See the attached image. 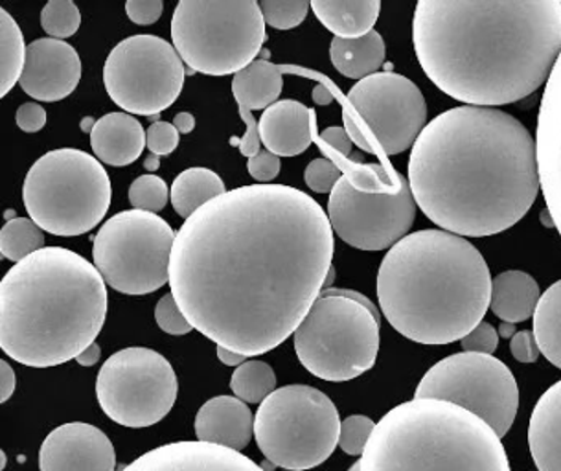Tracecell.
Returning a JSON list of instances; mask_svg holds the SVG:
<instances>
[{
	"instance_id": "6da1fadb",
	"label": "cell",
	"mask_w": 561,
	"mask_h": 471,
	"mask_svg": "<svg viewBox=\"0 0 561 471\" xmlns=\"http://www.w3.org/2000/svg\"><path fill=\"white\" fill-rule=\"evenodd\" d=\"M333 229L286 184H251L201 207L178 232L170 288L192 328L245 357L295 335L327 288Z\"/></svg>"
},
{
	"instance_id": "7a4b0ae2",
	"label": "cell",
	"mask_w": 561,
	"mask_h": 471,
	"mask_svg": "<svg viewBox=\"0 0 561 471\" xmlns=\"http://www.w3.org/2000/svg\"><path fill=\"white\" fill-rule=\"evenodd\" d=\"M409 184L422 212L446 232L499 234L522 221L538 197V142L504 111L455 107L420 135Z\"/></svg>"
},
{
	"instance_id": "3957f363",
	"label": "cell",
	"mask_w": 561,
	"mask_h": 471,
	"mask_svg": "<svg viewBox=\"0 0 561 471\" xmlns=\"http://www.w3.org/2000/svg\"><path fill=\"white\" fill-rule=\"evenodd\" d=\"M414 53L447 96L473 107L527 99L561 56L560 0H420Z\"/></svg>"
},
{
	"instance_id": "277c9868",
	"label": "cell",
	"mask_w": 561,
	"mask_h": 471,
	"mask_svg": "<svg viewBox=\"0 0 561 471\" xmlns=\"http://www.w3.org/2000/svg\"><path fill=\"white\" fill-rule=\"evenodd\" d=\"M107 308L96 265L69 249H41L0 282V348L26 367H58L96 343Z\"/></svg>"
},
{
	"instance_id": "5b68a950",
	"label": "cell",
	"mask_w": 561,
	"mask_h": 471,
	"mask_svg": "<svg viewBox=\"0 0 561 471\" xmlns=\"http://www.w3.org/2000/svg\"><path fill=\"white\" fill-rule=\"evenodd\" d=\"M486 260L462 236L425 229L396 243L378 271L379 308L396 332L420 345H451L490 310Z\"/></svg>"
},
{
	"instance_id": "8992f818",
	"label": "cell",
	"mask_w": 561,
	"mask_h": 471,
	"mask_svg": "<svg viewBox=\"0 0 561 471\" xmlns=\"http://www.w3.org/2000/svg\"><path fill=\"white\" fill-rule=\"evenodd\" d=\"M362 471H510L497 433L466 409L419 400L379 420L359 460Z\"/></svg>"
},
{
	"instance_id": "52a82bcc",
	"label": "cell",
	"mask_w": 561,
	"mask_h": 471,
	"mask_svg": "<svg viewBox=\"0 0 561 471\" xmlns=\"http://www.w3.org/2000/svg\"><path fill=\"white\" fill-rule=\"evenodd\" d=\"M293 343L298 361L319 380H355L378 359V310L352 289H324Z\"/></svg>"
},
{
	"instance_id": "ba28073f",
	"label": "cell",
	"mask_w": 561,
	"mask_h": 471,
	"mask_svg": "<svg viewBox=\"0 0 561 471\" xmlns=\"http://www.w3.org/2000/svg\"><path fill=\"white\" fill-rule=\"evenodd\" d=\"M111 197V179L102 162L75 148L48 151L24 179V207L48 234H85L104 221Z\"/></svg>"
},
{
	"instance_id": "9c48e42d",
	"label": "cell",
	"mask_w": 561,
	"mask_h": 471,
	"mask_svg": "<svg viewBox=\"0 0 561 471\" xmlns=\"http://www.w3.org/2000/svg\"><path fill=\"white\" fill-rule=\"evenodd\" d=\"M172 41L192 72L236 76L262 53L264 13L254 0H181L173 12Z\"/></svg>"
},
{
	"instance_id": "30bf717a",
	"label": "cell",
	"mask_w": 561,
	"mask_h": 471,
	"mask_svg": "<svg viewBox=\"0 0 561 471\" xmlns=\"http://www.w3.org/2000/svg\"><path fill=\"white\" fill-rule=\"evenodd\" d=\"M332 400L310 386L276 389L254 416V438L271 464L306 471L332 457L341 437Z\"/></svg>"
},
{
	"instance_id": "8fae6325",
	"label": "cell",
	"mask_w": 561,
	"mask_h": 471,
	"mask_svg": "<svg viewBox=\"0 0 561 471\" xmlns=\"http://www.w3.org/2000/svg\"><path fill=\"white\" fill-rule=\"evenodd\" d=\"M175 230L167 219L126 210L107 219L92 242V260L118 294L142 297L170 284Z\"/></svg>"
},
{
	"instance_id": "7c38bea8",
	"label": "cell",
	"mask_w": 561,
	"mask_h": 471,
	"mask_svg": "<svg viewBox=\"0 0 561 471\" xmlns=\"http://www.w3.org/2000/svg\"><path fill=\"white\" fill-rule=\"evenodd\" d=\"M414 398L442 400L486 422L499 438L510 432L519 409L516 378L497 357L462 352L436 363L425 374Z\"/></svg>"
},
{
	"instance_id": "4fadbf2b",
	"label": "cell",
	"mask_w": 561,
	"mask_h": 471,
	"mask_svg": "<svg viewBox=\"0 0 561 471\" xmlns=\"http://www.w3.org/2000/svg\"><path fill=\"white\" fill-rule=\"evenodd\" d=\"M172 363L151 348H124L100 368L96 398L113 422L142 429L167 418L178 400Z\"/></svg>"
},
{
	"instance_id": "5bb4252c",
	"label": "cell",
	"mask_w": 561,
	"mask_h": 471,
	"mask_svg": "<svg viewBox=\"0 0 561 471\" xmlns=\"http://www.w3.org/2000/svg\"><path fill=\"white\" fill-rule=\"evenodd\" d=\"M184 61L175 46L157 35H133L111 50L104 65L110 99L129 115L170 110L183 91Z\"/></svg>"
},
{
	"instance_id": "9a60e30c",
	"label": "cell",
	"mask_w": 561,
	"mask_h": 471,
	"mask_svg": "<svg viewBox=\"0 0 561 471\" xmlns=\"http://www.w3.org/2000/svg\"><path fill=\"white\" fill-rule=\"evenodd\" d=\"M344 111L359 126L373 153L383 156L413 148L427 120V105L416 83L390 70L357 81Z\"/></svg>"
},
{
	"instance_id": "2e32d148",
	"label": "cell",
	"mask_w": 561,
	"mask_h": 471,
	"mask_svg": "<svg viewBox=\"0 0 561 471\" xmlns=\"http://www.w3.org/2000/svg\"><path fill=\"white\" fill-rule=\"evenodd\" d=\"M416 207L407 179L396 192L363 194L343 175L328 199V218L344 243L378 253L405 238L416 219Z\"/></svg>"
},
{
	"instance_id": "e0dca14e",
	"label": "cell",
	"mask_w": 561,
	"mask_h": 471,
	"mask_svg": "<svg viewBox=\"0 0 561 471\" xmlns=\"http://www.w3.org/2000/svg\"><path fill=\"white\" fill-rule=\"evenodd\" d=\"M39 470L115 471V448L110 437L91 424H64L43 440Z\"/></svg>"
},
{
	"instance_id": "ac0fdd59",
	"label": "cell",
	"mask_w": 561,
	"mask_h": 471,
	"mask_svg": "<svg viewBox=\"0 0 561 471\" xmlns=\"http://www.w3.org/2000/svg\"><path fill=\"white\" fill-rule=\"evenodd\" d=\"M81 80V59L65 41L37 39L28 45L26 64L19 85L28 96L39 102H59L67 99Z\"/></svg>"
},
{
	"instance_id": "d6986e66",
	"label": "cell",
	"mask_w": 561,
	"mask_h": 471,
	"mask_svg": "<svg viewBox=\"0 0 561 471\" xmlns=\"http://www.w3.org/2000/svg\"><path fill=\"white\" fill-rule=\"evenodd\" d=\"M536 133L541 191L561 236V56L545 87Z\"/></svg>"
},
{
	"instance_id": "ffe728a7",
	"label": "cell",
	"mask_w": 561,
	"mask_h": 471,
	"mask_svg": "<svg viewBox=\"0 0 561 471\" xmlns=\"http://www.w3.org/2000/svg\"><path fill=\"white\" fill-rule=\"evenodd\" d=\"M122 471H264V468L234 449L184 440L151 449Z\"/></svg>"
},
{
	"instance_id": "44dd1931",
	"label": "cell",
	"mask_w": 561,
	"mask_h": 471,
	"mask_svg": "<svg viewBox=\"0 0 561 471\" xmlns=\"http://www.w3.org/2000/svg\"><path fill=\"white\" fill-rule=\"evenodd\" d=\"M262 145L276 157H297L310 148L316 113L297 100H280L260 118Z\"/></svg>"
},
{
	"instance_id": "7402d4cb",
	"label": "cell",
	"mask_w": 561,
	"mask_h": 471,
	"mask_svg": "<svg viewBox=\"0 0 561 471\" xmlns=\"http://www.w3.org/2000/svg\"><path fill=\"white\" fill-rule=\"evenodd\" d=\"M254 416L240 398L216 397L195 416V437L199 443L241 451L251 444Z\"/></svg>"
},
{
	"instance_id": "603a6c76",
	"label": "cell",
	"mask_w": 561,
	"mask_h": 471,
	"mask_svg": "<svg viewBox=\"0 0 561 471\" xmlns=\"http://www.w3.org/2000/svg\"><path fill=\"white\" fill-rule=\"evenodd\" d=\"M91 146L98 161L110 166H129L142 156L146 131L129 113H110L92 129Z\"/></svg>"
},
{
	"instance_id": "cb8c5ba5",
	"label": "cell",
	"mask_w": 561,
	"mask_h": 471,
	"mask_svg": "<svg viewBox=\"0 0 561 471\" xmlns=\"http://www.w3.org/2000/svg\"><path fill=\"white\" fill-rule=\"evenodd\" d=\"M528 446L539 471H561V380L536 403L528 426Z\"/></svg>"
},
{
	"instance_id": "d4e9b609",
	"label": "cell",
	"mask_w": 561,
	"mask_h": 471,
	"mask_svg": "<svg viewBox=\"0 0 561 471\" xmlns=\"http://www.w3.org/2000/svg\"><path fill=\"white\" fill-rule=\"evenodd\" d=\"M539 299L538 282L525 271H506L493 278L490 310L501 321L508 324L527 321L536 313Z\"/></svg>"
},
{
	"instance_id": "484cf974",
	"label": "cell",
	"mask_w": 561,
	"mask_h": 471,
	"mask_svg": "<svg viewBox=\"0 0 561 471\" xmlns=\"http://www.w3.org/2000/svg\"><path fill=\"white\" fill-rule=\"evenodd\" d=\"M317 19L341 39L370 34L381 12L379 0H313Z\"/></svg>"
},
{
	"instance_id": "4316f807",
	"label": "cell",
	"mask_w": 561,
	"mask_h": 471,
	"mask_svg": "<svg viewBox=\"0 0 561 471\" xmlns=\"http://www.w3.org/2000/svg\"><path fill=\"white\" fill-rule=\"evenodd\" d=\"M385 41L373 30L370 34L357 39L333 37L330 45V58L335 69L352 80H365L368 76L378 74L385 64Z\"/></svg>"
},
{
	"instance_id": "83f0119b",
	"label": "cell",
	"mask_w": 561,
	"mask_h": 471,
	"mask_svg": "<svg viewBox=\"0 0 561 471\" xmlns=\"http://www.w3.org/2000/svg\"><path fill=\"white\" fill-rule=\"evenodd\" d=\"M284 87V76L280 67L256 59L247 69L232 78V94L240 110H270L276 104Z\"/></svg>"
},
{
	"instance_id": "f1b7e54d",
	"label": "cell",
	"mask_w": 561,
	"mask_h": 471,
	"mask_svg": "<svg viewBox=\"0 0 561 471\" xmlns=\"http://www.w3.org/2000/svg\"><path fill=\"white\" fill-rule=\"evenodd\" d=\"M224 179L208 168H188L179 173L172 184V205L181 218L188 219L201 207L214 202L216 197L224 196Z\"/></svg>"
},
{
	"instance_id": "f546056e",
	"label": "cell",
	"mask_w": 561,
	"mask_h": 471,
	"mask_svg": "<svg viewBox=\"0 0 561 471\" xmlns=\"http://www.w3.org/2000/svg\"><path fill=\"white\" fill-rule=\"evenodd\" d=\"M534 337L541 354L561 368V280L552 284L539 299L534 313Z\"/></svg>"
},
{
	"instance_id": "4dcf8cb0",
	"label": "cell",
	"mask_w": 561,
	"mask_h": 471,
	"mask_svg": "<svg viewBox=\"0 0 561 471\" xmlns=\"http://www.w3.org/2000/svg\"><path fill=\"white\" fill-rule=\"evenodd\" d=\"M24 35L15 19L2 8L0 10V96L4 99L23 76L26 64Z\"/></svg>"
},
{
	"instance_id": "1f68e13d",
	"label": "cell",
	"mask_w": 561,
	"mask_h": 471,
	"mask_svg": "<svg viewBox=\"0 0 561 471\" xmlns=\"http://www.w3.org/2000/svg\"><path fill=\"white\" fill-rule=\"evenodd\" d=\"M45 245V232L30 218H13L0 230V254L15 264Z\"/></svg>"
},
{
	"instance_id": "d6a6232c",
	"label": "cell",
	"mask_w": 561,
	"mask_h": 471,
	"mask_svg": "<svg viewBox=\"0 0 561 471\" xmlns=\"http://www.w3.org/2000/svg\"><path fill=\"white\" fill-rule=\"evenodd\" d=\"M236 398L245 403H264L276 391V374L264 361H247L236 368L230 380Z\"/></svg>"
},
{
	"instance_id": "836d02e7",
	"label": "cell",
	"mask_w": 561,
	"mask_h": 471,
	"mask_svg": "<svg viewBox=\"0 0 561 471\" xmlns=\"http://www.w3.org/2000/svg\"><path fill=\"white\" fill-rule=\"evenodd\" d=\"M344 177L348 179L355 191L363 192V194L396 192L405 179L394 170H389L381 164H363V162H357V159L344 166Z\"/></svg>"
},
{
	"instance_id": "e575fe53",
	"label": "cell",
	"mask_w": 561,
	"mask_h": 471,
	"mask_svg": "<svg viewBox=\"0 0 561 471\" xmlns=\"http://www.w3.org/2000/svg\"><path fill=\"white\" fill-rule=\"evenodd\" d=\"M41 26L53 39L72 37L81 26L80 8L72 0H50L41 12Z\"/></svg>"
},
{
	"instance_id": "d590c367",
	"label": "cell",
	"mask_w": 561,
	"mask_h": 471,
	"mask_svg": "<svg viewBox=\"0 0 561 471\" xmlns=\"http://www.w3.org/2000/svg\"><path fill=\"white\" fill-rule=\"evenodd\" d=\"M170 191L167 183L157 175H142L133 181L129 186V203L133 210L157 214L167 208Z\"/></svg>"
},
{
	"instance_id": "8d00e7d4",
	"label": "cell",
	"mask_w": 561,
	"mask_h": 471,
	"mask_svg": "<svg viewBox=\"0 0 561 471\" xmlns=\"http://www.w3.org/2000/svg\"><path fill=\"white\" fill-rule=\"evenodd\" d=\"M265 24L275 30H291L304 23L311 10L308 0H264L260 2Z\"/></svg>"
},
{
	"instance_id": "74e56055",
	"label": "cell",
	"mask_w": 561,
	"mask_h": 471,
	"mask_svg": "<svg viewBox=\"0 0 561 471\" xmlns=\"http://www.w3.org/2000/svg\"><path fill=\"white\" fill-rule=\"evenodd\" d=\"M374 429H376V424L368 416H363V414L348 416L341 424L339 448L343 449L344 453L354 455V457L362 455L363 457Z\"/></svg>"
},
{
	"instance_id": "f35d334b",
	"label": "cell",
	"mask_w": 561,
	"mask_h": 471,
	"mask_svg": "<svg viewBox=\"0 0 561 471\" xmlns=\"http://www.w3.org/2000/svg\"><path fill=\"white\" fill-rule=\"evenodd\" d=\"M343 175V170L335 162L330 159H316L306 168L304 179H306L310 191L317 192V194H328V192L332 194Z\"/></svg>"
},
{
	"instance_id": "ab89813d",
	"label": "cell",
	"mask_w": 561,
	"mask_h": 471,
	"mask_svg": "<svg viewBox=\"0 0 561 471\" xmlns=\"http://www.w3.org/2000/svg\"><path fill=\"white\" fill-rule=\"evenodd\" d=\"M156 321L162 332L170 335H186L194 330L172 294L157 302Z\"/></svg>"
},
{
	"instance_id": "60d3db41",
	"label": "cell",
	"mask_w": 561,
	"mask_h": 471,
	"mask_svg": "<svg viewBox=\"0 0 561 471\" xmlns=\"http://www.w3.org/2000/svg\"><path fill=\"white\" fill-rule=\"evenodd\" d=\"M181 133L170 122H153L146 131V148L151 156H170L178 150Z\"/></svg>"
},
{
	"instance_id": "b9f144b4",
	"label": "cell",
	"mask_w": 561,
	"mask_h": 471,
	"mask_svg": "<svg viewBox=\"0 0 561 471\" xmlns=\"http://www.w3.org/2000/svg\"><path fill=\"white\" fill-rule=\"evenodd\" d=\"M465 352H476V354H486L492 356L493 352L497 351L499 346V332L492 324L482 321L479 326L466 335L465 340L460 341Z\"/></svg>"
},
{
	"instance_id": "7bdbcfd3",
	"label": "cell",
	"mask_w": 561,
	"mask_h": 471,
	"mask_svg": "<svg viewBox=\"0 0 561 471\" xmlns=\"http://www.w3.org/2000/svg\"><path fill=\"white\" fill-rule=\"evenodd\" d=\"M164 12L162 0H129L126 2V13L129 21L140 26L156 24Z\"/></svg>"
},
{
	"instance_id": "ee69618b",
	"label": "cell",
	"mask_w": 561,
	"mask_h": 471,
	"mask_svg": "<svg viewBox=\"0 0 561 471\" xmlns=\"http://www.w3.org/2000/svg\"><path fill=\"white\" fill-rule=\"evenodd\" d=\"M247 170L260 183H271L280 173V157L273 156L271 151L262 150L259 156L249 159Z\"/></svg>"
},
{
	"instance_id": "f6af8a7d",
	"label": "cell",
	"mask_w": 561,
	"mask_h": 471,
	"mask_svg": "<svg viewBox=\"0 0 561 471\" xmlns=\"http://www.w3.org/2000/svg\"><path fill=\"white\" fill-rule=\"evenodd\" d=\"M240 115L247 124V133L245 137L238 140V138H232L230 142L232 145H238L240 148L241 156H245L247 159H252V157L259 156L260 148H262V138H260V127L256 124V120L252 118L251 111L240 110Z\"/></svg>"
},
{
	"instance_id": "bcb514c9",
	"label": "cell",
	"mask_w": 561,
	"mask_h": 471,
	"mask_svg": "<svg viewBox=\"0 0 561 471\" xmlns=\"http://www.w3.org/2000/svg\"><path fill=\"white\" fill-rule=\"evenodd\" d=\"M510 351H512V356L516 357L519 363H534L538 361L539 351L538 341L534 337V332H517L514 337H512V343H510Z\"/></svg>"
},
{
	"instance_id": "7dc6e473",
	"label": "cell",
	"mask_w": 561,
	"mask_h": 471,
	"mask_svg": "<svg viewBox=\"0 0 561 471\" xmlns=\"http://www.w3.org/2000/svg\"><path fill=\"white\" fill-rule=\"evenodd\" d=\"M46 124V111L43 105L23 104L18 111V126L19 129H23L24 133H37L45 127Z\"/></svg>"
},
{
	"instance_id": "c3c4849f",
	"label": "cell",
	"mask_w": 561,
	"mask_h": 471,
	"mask_svg": "<svg viewBox=\"0 0 561 471\" xmlns=\"http://www.w3.org/2000/svg\"><path fill=\"white\" fill-rule=\"evenodd\" d=\"M321 140L322 145L328 146L339 159H344V157H348L352 153V145L354 142H352V138H350L344 127H328V129L322 131ZM328 148H324V151Z\"/></svg>"
},
{
	"instance_id": "681fc988",
	"label": "cell",
	"mask_w": 561,
	"mask_h": 471,
	"mask_svg": "<svg viewBox=\"0 0 561 471\" xmlns=\"http://www.w3.org/2000/svg\"><path fill=\"white\" fill-rule=\"evenodd\" d=\"M18 380H15V372L10 367V363L0 361V402L4 403L12 398L13 391H15Z\"/></svg>"
},
{
	"instance_id": "f907efd6",
	"label": "cell",
	"mask_w": 561,
	"mask_h": 471,
	"mask_svg": "<svg viewBox=\"0 0 561 471\" xmlns=\"http://www.w3.org/2000/svg\"><path fill=\"white\" fill-rule=\"evenodd\" d=\"M343 120H344V129H346V133H348L350 138H352V142L354 145H357V148H362L363 151H367V153H373V148H370V145H368L367 138H365V135H363L362 129H359V126L355 124L354 118L346 113V111H343Z\"/></svg>"
},
{
	"instance_id": "816d5d0a",
	"label": "cell",
	"mask_w": 561,
	"mask_h": 471,
	"mask_svg": "<svg viewBox=\"0 0 561 471\" xmlns=\"http://www.w3.org/2000/svg\"><path fill=\"white\" fill-rule=\"evenodd\" d=\"M218 359L219 361L227 365V367H241L243 363H247V357L241 356V354H236V352L227 351L224 346H218Z\"/></svg>"
},
{
	"instance_id": "f5cc1de1",
	"label": "cell",
	"mask_w": 561,
	"mask_h": 471,
	"mask_svg": "<svg viewBox=\"0 0 561 471\" xmlns=\"http://www.w3.org/2000/svg\"><path fill=\"white\" fill-rule=\"evenodd\" d=\"M100 356H102V348H100V345L98 343H94V345L89 346L81 356H78V365H81V367H92V365H96L98 361H100Z\"/></svg>"
},
{
	"instance_id": "db71d44e",
	"label": "cell",
	"mask_w": 561,
	"mask_h": 471,
	"mask_svg": "<svg viewBox=\"0 0 561 471\" xmlns=\"http://www.w3.org/2000/svg\"><path fill=\"white\" fill-rule=\"evenodd\" d=\"M173 126L178 127V131L181 133V135H188V133L195 129L194 115H190V113H179V115L173 118Z\"/></svg>"
},
{
	"instance_id": "11a10c76",
	"label": "cell",
	"mask_w": 561,
	"mask_h": 471,
	"mask_svg": "<svg viewBox=\"0 0 561 471\" xmlns=\"http://www.w3.org/2000/svg\"><path fill=\"white\" fill-rule=\"evenodd\" d=\"M313 102L319 105H328L333 102V94L328 87L319 85L313 89Z\"/></svg>"
},
{
	"instance_id": "9f6ffc18",
	"label": "cell",
	"mask_w": 561,
	"mask_h": 471,
	"mask_svg": "<svg viewBox=\"0 0 561 471\" xmlns=\"http://www.w3.org/2000/svg\"><path fill=\"white\" fill-rule=\"evenodd\" d=\"M144 168H146V170H149V172H157V170L161 168V159H159V157L157 156H151V153H149L148 159H146V162H144Z\"/></svg>"
},
{
	"instance_id": "6f0895ef",
	"label": "cell",
	"mask_w": 561,
	"mask_h": 471,
	"mask_svg": "<svg viewBox=\"0 0 561 471\" xmlns=\"http://www.w3.org/2000/svg\"><path fill=\"white\" fill-rule=\"evenodd\" d=\"M512 337V335H516V324H508V322H504V324H501V328H499V337Z\"/></svg>"
},
{
	"instance_id": "680465c9",
	"label": "cell",
	"mask_w": 561,
	"mask_h": 471,
	"mask_svg": "<svg viewBox=\"0 0 561 471\" xmlns=\"http://www.w3.org/2000/svg\"><path fill=\"white\" fill-rule=\"evenodd\" d=\"M348 471H362V466H359V462H355Z\"/></svg>"
},
{
	"instance_id": "91938a15",
	"label": "cell",
	"mask_w": 561,
	"mask_h": 471,
	"mask_svg": "<svg viewBox=\"0 0 561 471\" xmlns=\"http://www.w3.org/2000/svg\"><path fill=\"white\" fill-rule=\"evenodd\" d=\"M284 471H293V470H284Z\"/></svg>"
}]
</instances>
